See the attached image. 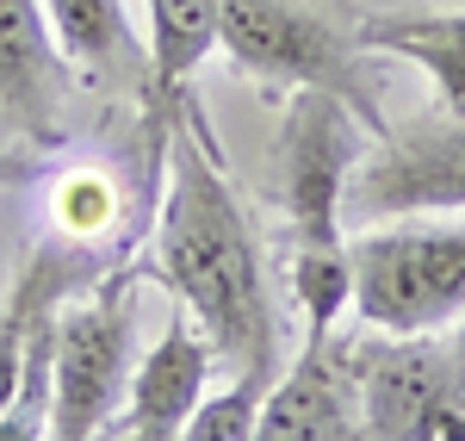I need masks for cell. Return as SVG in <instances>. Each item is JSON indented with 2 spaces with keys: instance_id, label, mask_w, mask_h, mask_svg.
Instances as JSON below:
<instances>
[{
  "instance_id": "30bf717a",
  "label": "cell",
  "mask_w": 465,
  "mask_h": 441,
  "mask_svg": "<svg viewBox=\"0 0 465 441\" xmlns=\"http://www.w3.org/2000/svg\"><path fill=\"white\" fill-rule=\"evenodd\" d=\"M249 441H366L348 373V330H335L317 348H298L280 367L254 410Z\"/></svg>"
},
{
  "instance_id": "6da1fadb",
  "label": "cell",
  "mask_w": 465,
  "mask_h": 441,
  "mask_svg": "<svg viewBox=\"0 0 465 441\" xmlns=\"http://www.w3.org/2000/svg\"><path fill=\"white\" fill-rule=\"evenodd\" d=\"M155 280L212 342L230 379L273 386L286 367L280 305L267 286V249L249 205L217 168V144L199 118L162 131V205H155Z\"/></svg>"
},
{
  "instance_id": "5b68a950",
  "label": "cell",
  "mask_w": 465,
  "mask_h": 441,
  "mask_svg": "<svg viewBox=\"0 0 465 441\" xmlns=\"http://www.w3.org/2000/svg\"><path fill=\"white\" fill-rule=\"evenodd\" d=\"M137 367V293L131 280H94L87 298H63L50 342V441H100L124 405Z\"/></svg>"
},
{
  "instance_id": "8fae6325",
  "label": "cell",
  "mask_w": 465,
  "mask_h": 441,
  "mask_svg": "<svg viewBox=\"0 0 465 441\" xmlns=\"http://www.w3.org/2000/svg\"><path fill=\"white\" fill-rule=\"evenodd\" d=\"M44 19L74 81H87L106 100L149 106V37H137L124 0H44Z\"/></svg>"
},
{
  "instance_id": "8992f818",
  "label": "cell",
  "mask_w": 465,
  "mask_h": 441,
  "mask_svg": "<svg viewBox=\"0 0 465 441\" xmlns=\"http://www.w3.org/2000/svg\"><path fill=\"white\" fill-rule=\"evenodd\" d=\"M372 149V131L329 94H286L280 112V205H286L292 249H341V218H348V186L354 168Z\"/></svg>"
},
{
  "instance_id": "9c48e42d",
  "label": "cell",
  "mask_w": 465,
  "mask_h": 441,
  "mask_svg": "<svg viewBox=\"0 0 465 441\" xmlns=\"http://www.w3.org/2000/svg\"><path fill=\"white\" fill-rule=\"evenodd\" d=\"M212 379H217L212 342L199 336V324L186 311H174L168 330L155 336V348L131 367L124 405H118V416L100 441H174L180 423L212 392Z\"/></svg>"
},
{
  "instance_id": "5bb4252c",
  "label": "cell",
  "mask_w": 465,
  "mask_h": 441,
  "mask_svg": "<svg viewBox=\"0 0 465 441\" xmlns=\"http://www.w3.org/2000/svg\"><path fill=\"white\" fill-rule=\"evenodd\" d=\"M118 186L100 175V168H69L50 181V236L56 243H74V249H94L118 224Z\"/></svg>"
},
{
  "instance_id": "2e32d148",
  "label": "cell",
  "mask_w": 465,
  "mask_h": 441,
  "mask_svg": "<svg viewBox=\"0 0 465 441\" xmlns=\"http://www.w3.org/2000/svg\"><path fill=\"white\" fill-rule=\"evenodd\" d=\"M37 181V162L25 149H0V193H19V186Z\"/></svg>"
},
{
  "instance_id": "9a60e30c",
  "label": "cell",
  "mask_w": 465,
  "mask_h": 441,
  "mask_svg": "<svg viewBox=\"0 0 465 441\" xmlns=\"http://www.w3.org/2000/svg\"><path fill=\"white\" fill-rule=\"evenodd\" d=\"M261 398H267V386H261V379H223L217 392L199 398V410L180 423L174 441H249Z\"/></svg>"
},
{
  "instance_id": "52a82bcc",
  "label": "cell",
  "mask_w": 465,
  "mask_h": 441,
  "mask_svg": "<svg viewBox=\"0 0 465 441\" xmlns=\"http://www.w3.org/2000/svg\"><path fill=\"white\" fill-rule=\"evenodd\" d=\"M348 212L360 218H429V212H465V118H422L385 131L366 149L348 186Z\"/></svg>"
},
{
  "instance_id": "7c38bea8",
  "label": "cell",
  "mask_w": 465,
  "mask_h": 441,
  "mask_svg": "<svg viewBox=\"0 0 465 441\" xmlns=\"http://www.w3.org/2000/svg\"><path fill=\"white\" fill-rule=\"evenodd\" d=\"M360 44L429 75L434 112L465 118V6L447 13H360Z\"/></svg>"
},
{
  "instance_id": "ba28073f",
  "label": "cell",
  "mask_w": 465,
  "mask_h": 441,
  "mask_svg": "<svg viewBox=\"0 0 465 441\" xmlns=\"http://www.w3.org/2000/svg\"><path fill=\"white\" fill-rule=\"evenodd\" d=\"M69 63L44 19V0H0V144L50 149L63 137Z\"/></svg>"
},
{
  "instance_id": "7a4b0ae2",
  "label": "cell",
  "mask_w": 465,
  "mask_h": 441,
  "mask_svg": "<svg viewBox=\"0 0 465 441\" xmlns=\"http://www.w3.org/2000/svg\"><path fill=\"white\" fill-rule=\"evenodd\" d=\"M217 56L254 87L280 94H329L372 131H391L379 100V56L360 44V13L348 0H223Z\"/></svg>"
},
{
  "instance_id": "3957f363",
  "label": "cell",
  "mask_w": 465,
  "mask_h": 441,
  "mask_svg": "<svg viewBox=\"0 0 465 441\" xmlns=\"http://www.w3.org/2000/svg\"><path fill=\"white\" fill-rule=\"evenodd\" d=\"M354 311L366 330L434 336L465 324V224L460 218H385L348 243Z\"/></svg>"
},
{
  "instance_id": "277c9868",
  "label": "cell",
  "mask_w": 465,
  "mask_h": 441,
  "mask_svg": "<svg viewBox=\"0 0 465 441\" xmlns=\"http://www.w3.org/2000/svg\"><path fill=\"white\" fill-rule=\"evenodd\" d=\"M366 441H465V324L434 336H348Z\"/></svg>"
},
{
  "instance_id": "4fadbf2b",
  "label": "cell",
  "mask_w": 465,
  "mask_h": 441,
  "mask_svg": "<svg viewBox=\"0 0 465 441\" xmlns=\"http://www.w3.org/2000/svg\"><path fill=\"white\" fill-rule=\"evenodd\" d=\"M149 6V112H186L193 75L217 56L223 0H143Z\"/></svg>"
}]
</instances>
